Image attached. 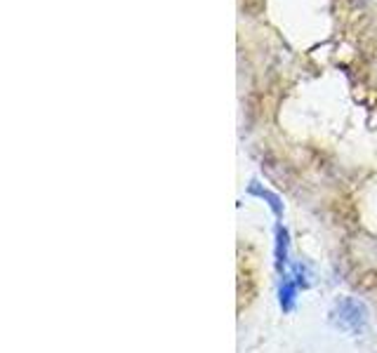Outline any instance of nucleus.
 Listing matches in <instances>:
<instances>
[{
  "instance_id": "f257e3e1",
  "label": "nucleus",
  "mask_w": 377,
  "mask_h": 353,
  "mask_svg": "<svg viewBox=\"0 0 377 353\" xmlns=\"http://www.w3.org/2000/svg\"><path fill=\"white\" fill-rule=\"evenodd\" d=\"M330 320H333L335 327H340V330L358 337V334H363L368 327V311H366V307H363V302L346 297L333 307Z\"/></svg>"
},
{
  "instance_id": "f03ea898",
  "label": "nucleus",
  "mask_w": 377,
  "mask_h": 353,
  "mask_svg": "<svg viewBox=\"0 0 377 353\" xmlns=\"http://www.w3.org/2000/svg\"><path fill=\"white\" fill-rule=\"evenodd\" d=\"M274 238H276V245H274V261H276V268L280 273H285V268L290 264V233L285 226H276L274 231Z\"/></svg>"
},
{
  "instance_id": "7ed1b4c3",
  "label": "nucleus",
  "mask_w": 377,
  "mask_h": 353,
  "mask_svg": "<svg viewBox=\"0 0 377 353\" xmlns=\"http://www.w3.org/2000/svg\"><path fill=\"white\" fill-rule=\"evenodd\" d=\"M297 283L295 278L290 276L288 271L280 273V283H278V307L283 313H290L292 309H295V302H297Z\"/></svg>"
},
{
  "instance_id": "20e7f679",
  "label": "nucleus",
  "mask_w": 377,
  "mask_h": 353,
  "mask_svg": "<svg viewBox=\"0 0 377 353\" xmlns=\"http://www.w3.org/2000/svg\"><path fill=\"white\" fill-rule=\"evenodd\" d=\"M248 193H250V196H257V198H260V200H265L267 205H269V210L274 212V217H276V219L283 217V203H280L278 193H274V191L265 189L260 182H257V179H253V182H250Z\"/></svg>"
},
{
  "instance_id": "39448f33",
  "label": "nucleus",
  "mask_w": 377,
  "mask_h": 353,
  "mask_svg": "<svg viewBox=\"0 0 377 353\" xmlns=\"http://www.w3.org/2000/svg\"><path fill=\"white\" fill-rule=\"evenodd\" d=\"M290 276L295 278L297 287H302V290H307V287H309V268H307V264H302V261H297V264H292V268H290Z\"/></svg>"
}]
</instances>
